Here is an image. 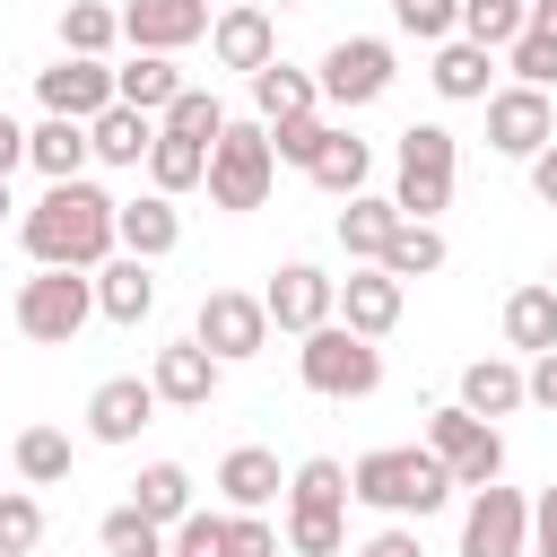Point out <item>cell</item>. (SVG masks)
<instances>
[{
	"mask_svg": "<svg viewBox=\"0 0 557 557\" xmlns=\"http://www.w3.org/2000/svg\"><path fill=\"white\" fill-rule=\"evenodd\" d=\"M426 78H435V96H444V104H479V96H487V78H496V52H487V44H470V35H444Z\"/></svg>",
	"mask_w": 557,
	"mask_h": 557,
	"instance_id": "cell-23",
	"label": "cell"
},
{
	"mask_svg": "<svg viewBox=\"0 0 557 557\" xmlns=\"http://www.w3.org/2000/svg\"><path fill=\"white\" fill-rule=\"evenodd\" d=\"M148 139H157V113H131V104H104V113L87 122L96 165H148Z\"/></svg>",
	"mask_w": 557,
	"mask_h": 557,
	"instance_id": "cell-25",
	"label": "cell"
},
{
	"mask_svg": "<svg viewBox=\"0 0 557 557\" xmlns=\"http://www.w3.org/2000/svg\"><path fill=\"white\" fill-rule=\"evenodd\" d=\"M165 557H191V548H165Z\"/></svg>",
	"mask_w": 557,
	"mask_h": 557,
	"instance_id": "cell-54",
	"label": "cell"
},
{
	"mask_svg": "<svg viewBox=\"0 0 557 557\" xmlns=\"http://www.w3.org/2000/svg\"><path fill=\"white\" fill-rule=\"evenodd\" d=\"M17 165H26V122L0 113V174H17Z\"/></svg>",
	"mask_w": 557,
	"mask_h": 557,
	"instance_id": "cell-51",
	"label": "cell"
},
{
	"mask_svg": "<svg viewBox=\"0 0 557 557\" xmlns=\"http://www.w3.org/2000/svg\"><path fill=\"white\" fill-rule=\"evenodd\" d=\"M35 540H44V505L26 487H0V557H35Z\"/></svg>",
	"mask_w": 557,
	"mask_h": 557,
	"instance_id": "cell-40",
	"label": "cell"
},
{
	"mask_svg": "<svg viewBox=\"0 0 557 557\" xmlns=\"http://www.w3.org/2000/svg\"><path fill=\"white\" fill-rule=\"evenodd\" d=\"M113 209H122L113 191L70 174V183H44V200L17 218V235H26L35 270H96V261H113Z\"/></svg>",
	"mask_w": 557,
	"mask_h": 557,
	"instance_id": "cell-1",
	"label": "cell"
},
{
	"mask_svg": "<svg viewBox=\"0 0 557 557\" xmlns=\"http://www.w3.org/2000/svg\"><path fill=\"white\" fill-rule=\"evenodd\" d=\"M548 287H557V270H548Z\"/></svg>",
	"mask_w": 557,
	"mask_h": 557,
	"instance_id": "cell-55",
	"label": "cell"
},
{
	"mask_svg": "<svg viewBox=\"0 0 557 557\" xmlns=\"http://www.w3.org/2000/svg\"><path fill=\"white\" fill-rule=\"evenodd\" d=\"M113 244H122V252H139V261H165V252L183 244V209H174L165 191H139V200H122V209H113Z\"/></svg>",
	"mask_w": 557,
	"mask_h": 557,
	"instance_id": "cell-19",
	"label": "cell"
},
{
	"mask_svg": "<svg viewBox=\"0 0 557 557\" xmlns=\"http://www.w3.org/2000/svg\"><path fill=\"white\" fill-rule=\"evenodd\" d=\"M522 400H531V409H548V418H557V348H540V357H531V366H522Z\"/></svg>",
	"mask_w": 557,
	"mask_h": 557,
	"instance_id": "cell-47",
	"label": "cell"
},
{
	"mask_svg": "<svg viewBox=\"0 0 557 557\" xmlns=\"http://www.w3.org/2000/svg\"><path fill=\"white\" fill-rule=\"evenodd\" d=\"M383 270L409 287V278H435L444 270V235H435V218H400L392 226V244H383Z\"/></svg>",
	"mask_w": 557,
	"mask_h": 557,
	"instance_id": "cell-32",
	"label": "cell"
},
{
	"mask_svg": "<svg viewBox=\"0 0 557 557\" xmlns=\"http://www.w3.org/2000/svg\"><path fill=\"white\" fill-rule=\"evenodd\" d=\"M453 174H461V139H453L444 122H409V131H400V157H392V200H400V218L453 209Z\"/></svg>",
	"mask_w": 557,
	"mask_h": 557,
	"instance_id": "cell-4",
	"label": "cell"
},
{
	"mask_svg": "<svg viewBox=\"0 0 557 557\" xmlns=\"http://www.w3.org/2000/svg\"><path fill=\"white\" fill-rule=\"evenodd\" d=\"M17 331L26 339H44V348H70L78 331H87V313H96V278L87 270H35L26 287H17Z\"/></svg>",
	"mask_w": 557,
	"mask_h": 557,
	"instance_id": "cell-6",
	"label": "cell"
},
{
	"mask_svg": "<svg viewBox=\"0 0 557 557\" xmlns=\"http://www.w3.org/2000/svg\"><path fill=\"white\" fill-rule=\"evenodd\" d=\"M313 104H322L313 70H287V61H261L252 70V113L261 122H287V113H313Z\"/></svg>",
	"mask_w": 557,
	"mask_h": 557,
	"instance_id": "cell-30",
	"label": "cell"
},
{
	"mask_svg": "<svg viewBox=\"0 0 557 557\" xmlns=\"http://www.w3.org/2000/svg\"><path fill=\"white\" fill-rule=\"evenodd\" d=\"M209 52H218V70H261V61H278V26H270V9L261 0H235V9H218L209 17Z\"/></svg>",
	"mask_w": 557,
	"mask_h": 557,
	"instance_id": "cell-17",
	"label": "cell"
},
{
	"mask_svg": "<svg viewBox=\"0 0 557 557\" xmlns=\"http://www.w3.org/2000/svg\"><path fill=\"white\" fill-rule=\"evenodd\" d=\"M0 218H9V174H0Z\"/></svg>",
	"mask_w": 557,
	"mask_h": 557,
	"instance_id": "cell-52",
	"label": "cell"
},
{
	"mask_svg": "<svg viewBox=\"0 0 557 557\" xmlns=\"http://www.w3.org/2000/svg\"><path fill=\"white\" fill-rule=\"evenodd\" d=\"M505 70H513L522 87H557V35H540V26H522V35L505 44Z\"/></svg>",
	"mask_w": 557,
	"mask_h": 557,
	"instance_id": "cell-42",
	"label": "cell"
},
{
	"mask_svg": "<svg viewBox=\"0 0 557 557\" xmlns=\"http://www.w3.org/2000/svg\"><path fill=\"white\" fill-rule=\"evenodd\" d=\"M26 165H35L44 183H70V174H87V165H96V148H87V122H70V113H44V122L26 131Z\"/></svg>",
	"mask_w": 557,
	"mask_h": 557,
	"instance_id": "cell-22",
	"label": "cell"
},
{
	"mask_svg": "<svg viewBox=\"0 0 557 557\" xmlns=\"http://www.w3.org/2000/svg\"><path fill=\"white\" fill-rule=\"evenodd\" d=\"M426 453L453 470V487L505 479V435H496V418H470L461 400H453V409H426Z\"/></svg>",
	"mask_w": 557,
	"mask_h": 557,
	"instance_id": "cell-8",
	"label": "cell"
},
{
	"mask_svg": "<svg viewBox=\"0 0 557 557\" xmlns=\"http://www.w3.org/2000/svg\"><path fill=\"white\" fill-rule=\"evenodd\" d=\"M287 548L296 557H339L348 548V522L339 513H287Z\"/></svg>",
	"mask_w": 557,
	"mask_h": 557,
	"instance_id": "cell-43",
	"label": "cell"
},
{
	"mask_svg": "<svg viewBox=\"0 0 557 557\" xmlns=\"http://www.w3.org/2000/svg\"><path fill=\"white\" fill-rule=\"evenodd\" d=\"M339 505H348V470L331 453H313V461L287 470V513H339Z\"/></svg>",
	"mask_w": 557,
	"mask_h": 557,
	"instance_id": "cell-34",
	"label": "cell"
},
{
	"mask_svg": "<svg viewBox=\"0 0 557 557\" xmlns=\"http://www.w3.org/2000/svg\"><path fill=\"white\" fill-rule=\"evenodd\" d=\"M148 383H157V400H165V409H209V400H218V383H226V366H218L200 339H174V348H157Z\"/></svg>",
	"mask_w": 557,
	"mask_h": 557,
	"instance_id": "cell-18",
	"label": "cell"
},
{
	"mask_svg": "<svg viewBox=\"0 0 557 557\" xmlns=\"http://www.w3.org/2000/svg\"><path fill=\"white\" fill-rule=\"evenodd\" d=\"M209 209H226V218H244V209H261L270 200V183H278V157H270V131H261V113L252 122H235L226 113V131L209 139Z\"/></svg>",
	"mask_w": 557,
	"mask_h": 557,
	"instance_id": "cell-3",
	"label": "cell"
},
{
	"mask_svg": "<svg viewBox=\"0 0 557 557\" xmlns=\"http://www.w3.org/2000/svg\"><path fill=\"white\" fill-rule=\"evenodd\" d=\"M200 174H209V148H200V139H174V131L148 139V191L183 200V191H200Z\"/></svg>",
	"mask_w": 557,
	"mask_h": 557,
	"instance_id": "cell-31",
	"label": "cell"
},
{
	"mask_svg": "<svg viewBox=\"0 0 557 557\" xmlns=\"http://www.w3.org/2000/svg\"><path fill=\"white\" fill-rule=\"evenodd\" d=\"M218 531H226V513L218 505H191L174 531H165V548H191V557H218Z\"/></svg>",
	"mask_w": 557,
	"mask_h": 557,
	"instance_id": "cell-46",
	"label": "cell"
},
{
	"mask_svg": "<svg viewBox=\"0 0 557 557\" xmlns=\"http://www.w3.org/2000/svg\"><path fill=\"white\" fill-rule=\"evenodd\" d=\"M87 278H96V313H104V322H148V313H157V278H148V261H139V252L96 261Z\"/></svg>",
	"mask_w": 557,
	"mask_h": 557,
	"instance_id": "cell-20",
	"label": "cell"
},
{
	"mask_svg": "<svg viewBox=\"0 0 557 557\" xmlns=\"http://www.w3.org/2000/svg\"><path fill=\"white\" fill-rule=\"evenodd\" d=\"M522 165H531V200H540V209H557V139H548V148H531Z\"/></svg>",
	"mask_w": 557,
	"mask_h": 557,
	"instance_id": "cell-50",
	"label": "cell"
},
{
	"mask_svg": "<svg viewBox=\"0 0 557 557\" xmlns=\"http://www.w3.org/2000/svg\"><path fill=\"white\" fill-rule=\"evenodd\" d=\"M261 9H305V0H261Z\"/></svg>",
	"mask_w": 557,
	"mask_h": 557,
	"instance_id": "cell-53",
	"label": "cell"
},
{
	"mask_svg": "<svg viewBox=\"0 0 557 557\" xmlns=\"http://www.w3.org/2000/svg\"><path fill=\"white\" fill-rule=\"evenodd\" d=\"M400 296H409V287H400L383 261H357V270L339 278V305H331V322H348L357 339H383V331L400 322Z\"/></svg>",
	"mask_w": 557,
	"mask_h": 557,
	"instance_id": "cell-15",
	"label": "cell"
},
{
	"mask_svg": "<svg viewBox=\"0 0 557 557\" xmlns=\"http://www.w3.org/2000/svg\"><path fill=\"white\" fill-rule=\"evenodd\" d=\"M348 557H426V548H418V531H409V522H383V531H374L366 548H348Z\"/></svg>",
	"mask_w": 557,
	"mask_h": 557,
	"instance_id": "cell-49",
	"label": "cell"
},
{
	"mask_svg": "<svg viewBox=\"0 0 557 557\" xmlns=\"http://www.w3.org/2000/svg\"><path fill=\"white\" fill-rule=\"evenodd\" d=\"M35 96H44V113H70V122H96V113L113 104V70H104L96 52H61L52 70H35Z\"/></svg>",
	"mask_w": 557,
	"mask_h": 557,
	"instance_id": "cell-13",
	"label": "cell"
},
{
	"mask_svg": "<svg viewBox=\"0 0 557 557\" xmlns=\"http://www.w3.org/2000/svg\"><path fill=\"white\" fill-rule=\"evenodd\" d=\"M122 44V9H104V0H70L61 9V52H113Z\"/></svg>",
	"mask_w": 557,
	"mask_h": 557,
	"instance_id": "cell-35",
	"label": "cell"
},
{
	"mask_svg": "<svg viewBox=\"0 0 557 557\" xmlns=\"http://www.w3.org/2000/svg\"><path fill=\"white\" fill-rule=\"evenodd\" d=\"M209 35V0H122V44L131 52H183Z\"/></svg>",
	"mask_w": 557,
	"mask_h": 557,
	"instance_id": "cell-14",
	"label": "cell"
},
{
	"mask_svg": "<svg viewBox=\"0 0 557 557\" xmlns=\"http://www.w3.org/2000/svg\"><path fill=\"white\" fill-rule=\"evenodd\" d=\"M348 496L357 505H374V513H392V522H426L444 496H453V470L426 453V444H383V453H357L348 461Z\"/></svg>",
	"mask_w": 557,
	"mask_h": 557,
	"instance_id": "cell-2",
	"label": "cell"
},
{
	"mask_svg": "<svg viewBox=\"0 0 557 557\" xmlns=\"http://www.w3.org/2000/svg\"><path fill=\"white\" fill-rule=\"evenodd\" d=\"M392 17H400V35H418V44H444V35L461 26V0H392Z\"/></svg>",
	"mask_w": 557,
	"mask_h": 557,
	"instance_id": "cell-44",
	"label": "cell"
},
{
	"mask_svg": "<svg viewBox=\"0 0 557 557\" xmlns=\"http://www.w3.org/2000/svg\"><path fill=\"white\" fill-rule=\"evenodd\" d=\"M9 461H17L26 487H61V479H70V435H61V426H26Z\"/></svg>",
	"mask_w": 557,
	"mask_h": 557,
	"instance_id": "cell-36",
	"label": "cell"
},
{
	"mask_svg": "<svg viewBox=\"0 0 557 557\" xmlns=\"http://www.w3.org/2000/svg\"><path fill=\"white\" fill-rule=\"evenodd\" d=\"M392 226H400V200H392V191H348V209H339V252H348V261H383Z\"/></svg>",
	"mask_w": 557,
	"mask_h": 557,
	"instance_id": "cell-24",
	"label": "cell"
},
{
	"mask_svg": "<svg viewBox=\"0 0 557 557\" xmlns=\"http://www.w3.org/2000/svg\"><path fill=\"white\" fill-rule=\"evenodd\" d=\"M557 139V104H548V87H487V148L496 157H531V148H548Z\"/></svg>",
	"mask_w": 557,
	"mask_h": 557,
	"instance_id": "cell-11",
	"label": "cell"
},
{
	"mask_svg": "<svg viewBox=\"0 0 557 557\" xmlns=\"http://www.w3.org/2000/svg\"><path fill=\"white\" fill-rule=\"evenodd\" d=\"M531 557H557V479L531 496Z\"/></svg>",
	"mask_w": 557,
	"mask_h": 557,
	"instance_id": "cell-48",
	"label": "cell"
},
{
	"mask_svg": "<svg viewBox=\"0 0 557 557\" xmlns=\"http://www.w3.org/2000/svg\"><path fill=\"white\" fill-rule=\"evenodd\" d=\"M331 305H339V278L331 270H313V261H278L270 270V287H261V313H270V331H313V322H331Z\"/></svg>",
	"mask_w": 557,
	"mask_h": 557,
	"instance_id": "cell-12",
	"label": "cell"
},
{
	"mask_svg": "<svg viewBox=\"0 0 557 557\" xmlns=\"http://www.w3.org/2000/svg\"><path fill=\"white\" fill-rule=\"evenodd\" d=\"M287 540L261 522V513H226V531H218V557H278Z\"/></svg>",
	"mask_w": 557,
	"mask_h": 557,
	"instance_id": "cell-45",
	"label": "cell"
},
{
	"mask_svg": "<svg viewBox=\"0 0 557 557\" xmlns=\"http://www.w3.org/2000/svg\"><path fill=\"white\" fill-rule=\"evenodd\" d=\"M191 339H200L218 366H244V357L270 348V313H261V296H244V287H209L200 313H191Z\"/></svg>",
	"mask_w": 557,
	"mask_h": 557,
	"instance_id": "cell-10",
	"label": "cell"
},
{
	"mask_svg": "<svg viewBox=\"0 0 557 557\" xmlns=\"http://www.w3.org/2000/svg\"><path fill=\"white\" fill-rule=\"evenodd\" d=\"M157 131H174V139H200V148H209V139L226 131V104H218L209 87H174V104L157 113Z\"/></svg>",
	"mask_w": 557,
	"mask_h": 557,
	"instance_id": "cell-37",
	"label": "cell"
},
{
	"mask_svg": "<svg viewBox=\"0 0 557 557\" xmlns=\"http://www.w3.org/2000/svg\"><path fill=\"white\" fill-rule=\"evenodd\" d=\"M157 409H165V400H157L148 374H113V383L87 392V435H96V444H139V426H148Z\"/></svg>",
	"mask_w": 557,
	"mask_h": 557,
	"instance_id": "cell-16",
	"label": "cell"
},
{
	"mask_svg": "<svg viewBox=\"0 0 557 557\" xmlns=\"http://www.w3.org/2000/svg\"><path fill=\"white\" fill-rule=\"evenodd\" d=\"M174 87H183L174 52H139L131 70H113V104H131V113H165V104H174Z\"/></svg>",
	"mask_w": 557,
	"mask_h": 557,
	"instance_id": "cell-29",
	"label": "cell"
},
{
	"mask_svg": "<svg viewBox=\"0 0 557 557\" xmlns=\"http://www.w3.org/2000/svg\"><path fill=\"white\" fill-rule=\"evenodd\" d=\"M461 557H531V496L487 479L461 505Z\"/></svg>",
	"mask_w": 557,
	"mask_h": 557,
	"instance_id": "cell-9",
	"label": "cell"
},
{
	"mask_svg": "<svg viewBox=\"0 0 557 557\" xmlns=\"http://www.w3.org/2000/svg\"><path fill=\"white\" fill-rule=\"evenodd\" d=\"M261 131H270V157H278V165H296V174H305V165H313V148H322V131H331V122H322V113H287V122H261Z\"/></svg>",
	"mask_w": 557,
	"mask_h": 557,
	"instance_id": "cell-41",
	"label": "cell"
},
{
	"mask_svg": "<svg viewBox=\"0 0 557 557\" xmlns=\"http://www.w3.org/2000/svg\"><path fill=\"white\" fill-rule=\"evenodd\" d=\"M392 78H400V61H392V44H383V35H339V44L322 52V70H313L322 104H339V113L383 104V96H392Z\"/></svg>",
	"mask_w": 557,
	"mask_h": 557,
	"instance_id": "cell-7",
	"label": "cell"
},
{
	"mask_svg": "<svg viewBox=\"0 0 557 557\" xmlns=\"http://www.w3.org/2000/svg\"><path fill=\"white\" fill-rule=\"evenodd\" d=\"M305 174H313V183H322V191H339V200H348V191H366V174H374V148H366V139H357V131H339V122H331V131H322V148H313V165H305Z\"/></svg>",
	"mask_w": 557,
	"mask_h": 557,
	"instance_id": "cell-28",
	"label": "cell"
},
{
	"mask_svg": "<svg viewBox=\"0 0 557 557\" xmlns=\"http://www.w3.org/2000/svg\"><path fill=\"white\" fill-rule=\"evenodd\" d=\"M218 496H226V513H261L270 496H287V470H278V453H261V444H235V453L218 461Z\"/></svg>",
	"mask_w": 557,
	"mask_h": 557,
	"instance_id": "cell-21",
	"label": "cell"
},
{
	"mask_svg": "<svg viewBox=\"0 0 557 557\" xmlns=\"http://www.w3.org/2000/svg\"><path fill=\"white\" fill-rule=\"evenodd\" d=\"M461 409L470 418H513L522 409V366L513 357H470L461 366Z\"/></svg>",
	"mask_w": 557,
	"mask_h": 557,
	"instance_id": "cell-26",
	"label": "cell"
},
{
	"mask_svg": "<svg viewBox=\"0 0 557 557\" xmlns=\"http://www.w3.org/2000/svg\"><path fill=\"white\" fill-rule=\"evenodd\" d=\"M131 505H139L148 522H165V531H174V522L191 513V470H183V461H148V470L131 479Z\"/></svg>",
	"mask_w": 557,
	"mask_h": 557,
	"instance_id": "cell-33",
	"label": "cell"
},
{
	"mask_svg": "<svg viewBox=\"0 0 557 557\" xmlns=\"http://www.w3.org/2000/svg\"><path fill=\"white\" fill-rule=\"evenodd\" d=\"M522 17H531V0H461V26H453V35H470V44L505 52V44L522 35Z\"/></svg>",
	"mask_w": 557,
	"mask_h": 557,
	"instance_id": "cell-39",
	"label": "cell"
},
{
	"mask_svg": "<svg viewBox=\"0 0 557 557\" xmlns=\"http://www.w3.org/2000/svg\"><path fill=\"white\" fill-rule=\"evenodd\" d=\"M505 348H522V357L557 348V287L548 278H531V287L505 296Z\"/></svg>",
	"mask_w": 557,
	"mask_h": 557,
	"instance_id": "cell-27",
	"label": "cell"
},
{
	"mask_svg": "<svg viewBox=\"0 0 557 557\" xmlns=\"http://www.w3.org/2000/svg\"><path fill=\"white\" fill-rule=\"evenodd\" d=\"M96 540H104V557H165V522H148L139 505H113L96 522Z\"/></svg>",
	"mask_w": 557,
	"mask_h": 557,
	"instance_id": "cell-38",
	"label": "cell"
},
{
	"mask_svg": "<svg viewBox=\"0 0 557 557\" xmlns=\"http://www.w3.org/2000/svg\"><path fill=\"white\" fill-rule=\"evenodd\" d=\"M296 374H305V392H322V400H366V392H383V348L357 339L348 322H313L305 348H296Z\"/></svg>",
	"mask_w": 557,
	"mask_h": 557,
	"instance_id": "cell-5",
	"label": "cell"
}]
</instances>
